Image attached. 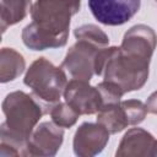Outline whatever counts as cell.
<instances>
[{
	"label": "cell",
	"mask_w": 157,
	"mask_h": 157,
	"mask_svg": "<svg viewBox=\"0 0 157 157\" xmlns=\"http://www.w3.org/2000/svg\"><path fill=\"white\" fill-rule=\"evenodd\" d=\"M76 43L71 45L61 63L74 78L88 81L92 78L96 69V61L99 53L109 44L108 36L96 25L87 23L75 28Z\"/></svg>",
	"instance_id": "3"
},
{
	"label": "cell",
	"mask_w": 157,
	"mask_h": 157,
	"mask_svg": "<svg viewBox=\"0 0 157 157\" xmlns=\"http://www.w3.org/2000/svg\"><path fill=\"white\" fill-rule=\"evenodd\" d=\"M23 83L31 88L34 97L48 105L60 102L67 85V78L61 66H55L42 56L29 65Z\"/></svg>",
	"instance_id": "5"
},
{
	"label": "cell",
	"mask_w": 157,
	"mask_h": 157,
	"mask_svg": "<svg viewBox=\"0 0 157 157\" xmlns=\"http://www.w3.org/2000/svg\"><path fill=\"white\" fill-rule=\"evenodd\" d=\"M26 69V61L22 54L12 48H1L0 50V82L6 83L16 80Z\"/></svg>",
	"instance_id": "12"
},
{
	"label": "cell",
	"mask_w": 157,
	"mask_h": 157,
	"mask_svg": "<svg viewBox=\"0 0 157 157\" xmlns=\"http://www.w3.org/2000/svg\"><path fill=\"white\" fill-rule=\"evenodd\" d=\"M97 121L102 124L110 134L120 132L129 125L120 102L102 107V109L97 113Z\"/></svg>",
	"instance_id": "14"
},
{
	"label": "cell",
	"mask_w": 157,
	"mask_h": 157,
	"mask_svg": "<svg viewBox=\"0 0 157 157\" xmlns=\"http://www.w3.org/2000/svg\"><path fill=\"white\" fill-rule=\"evenodd\" d=\"M49 114L52 117V120L61 128L74 126L80 117V114L66 102H64V103L58 102V103L53 104V107L49 110Z\"/></svg>",
	"instance_id": "15"
},
{
	"label": "cell",
	"mask_w": 157,
	"mask_h": 157,
	"mask_svg": "<svg viewBox=\"0 0 157 157\" xmlns=\"http://www.w3.org/2000/svg\"><path fill=\"white\" fill-rule=\"evenodd\" d=\"M110 132L98 121L82 123L74 135V152L78 157H92L101 153L109 141Z\"/></svg>",
	"instance_id": "9"
},
{
	"label": "cell",
	"mask_w": 157,
	"mask_h": 157,
	"mask_svg": "<svg viewBox=\"0 0 157 157\" xmlns=\"http://www.w3.org/2000/svg\"><path fill=\"white\" fill-rule=\"evenodd\" d=\"M117 157H147L157 156V140L151 132L141 128H132L123 136Z\"/></svg>",
	"instance_id": "11"
},
{
	"label": "cell",
	"mask_w": 157,
	"mask_h": 157,
	"mask_svg": "<svg viewBox=\"0 0 157 157\" xmlns=\"http://www.w3.org/2000/svg\"><path fill=\"white\" fill-rule=\"evenodd\" d=\"M97 88L102 96L103 99V107L108 105V104H114V103H119L120 98L124 96V92L121 91V88L110 81H102L97 85Z\"/></svg>",
	"instance_id": "17"
},
{
	"label": "cell",
	"mask_w": 157,
	"mask_h": 157,
	"mask_svg": "<svg viewBox=\"0 0 157 157\" xmlns=\"http://www.w3.org/2000/svg\"><path fill=\"white\" fill-rule=\"evenodd\" d=\"M146 108L148 113L152 114H157V91H155L153 93L150 94V97L146 101Z\"/></svg>",
	"instance_id": "18"
},
{
	"label": "cell",
	"mask_w": 157,
	"mask_h": 157,
	"mask_svg": "<svg viewBox=\"0 0 157 157\" xmlns=\"http://www.w3.org/2000/svg\"><path fill=\"white\" fill-rule=\"evenodd\" d=\"M120 104L125 112L129 125H137L142 123L147 115V108L140 99H126L120 101Z\"/></svg>",
	"instance_id": "16"
},
{
	"label": "cell",
	"mask_w": 157,
	"mask_h": 157,
	"mask_svg": "<svg viewBox=\"0 0 157 157\" xmlns=\"http://www.w3.org/2000/svg\"><path fill=\"white\" fill-rule=\"evenodd\" d=\"M94 18L105 26H121L140 10L141 0H87Z\"/></svg>",
	"instance_id": "6"
},
{
	"label": "cell",
	"mask_w": 157,
	"mask_h": 157,
	"mask_svg": "<svg viewBox=\"0 0 157 157\" xmlns=\"http://www.w3.org/2000/svg\"><path fill=\"white\" fill-rule=\"evenodd\" d=\"M148 60L128 54L120 47H109L103 76L105 81L117 83L125 94L144 87L148 78Z\"/></svg>",
	"instance_id": "4"
},
{
	"label": "cell",
	"mask_w": 157,
	"mask_h": 157,
	"mask_svg": "<svg viewBox=\"0 0 157 157\" xmlns=\"http://www.w3.org/2000/svg\"><path fill=\"white\" fill-rule=\"evenodd\" d=\"M31 9V0H1V32L4 33L7 27L13 26L25 20Z\"/></svg>",
	"instance_id": "13"
},
{
	"label": "cell",
	"mask_w": 157,
	"mask_h": 157,
	"mask_svg": "<svg viewBox=\"0 0 157 157\" xmlns=\"http://www.w3.org/2000/svg\"><path fill=\"white\" fill-rule=\"evenodd\" d=\"M47 105L33 94L23 91L10 92L1 108L5 121L0 128V156H27V142Z\"/></svg>",
	"instance_id": "2"
},
{
	"label": "cell",
	"mask_w": 157,
	"mask_h": 157,
	"mask_svg": "<svg viewBox=\"0 0 157 157\" xmlns=\"http://www.w3.org/2000/svg\"><path fill=\"white\" fill-rule=\"evenodd\" d=\"M64 98L80 115L96 114L103 107V99L97 86L93 87L88 81L78 78H72L67 82L64 91Z\"/></svg>",
	"instance_id": "7"
},
{
	"label": "cell",
	"mask_w": 157,
	"mask_h": 157,
	"mask_svg": "<svg viewBox=\"0 0 157 157\" xmlns=\"http://www.w3.org/2000/svg\"><path fill=\"white\" fill-rule=\"evenodd\" d=\"M157 45V34L147 25H135L130 27L121 40L120 49L128 54L151 61Z\"/></svg>",
	"instance_id": "10"
},
{
	"label": "cell",
	"mask_w": 157,
	"mask_h": 157,
	"mask_svg": "<svg viewBox=\"0 0 157 157\" xmlns=\"http://www.w3.org/2000/svg\"><path fill=\"white\" fill-rule=\"evenodd\" d=\"M64 141V129L54 121L40 123L27 142V156L53 157Z\"/></svg>",
	"instance_id": "8"
},
{
	"label": "cell",
	"mask_w": 157,
	"mask_h": 157,
	"mask_svg": "<svg viewBox=\"0 0 157 157\" xmlns=\"http://www.w3.org/2000/svg\"><path fill=\"white\" fill-rule=\"evenodd\" d=\"M81 0H36L32 22L22 29V42L32 50L64 47L69 38L71 17L80 11Z\"/></svg>",
	"instance_id": "1"
}]
</instances>
